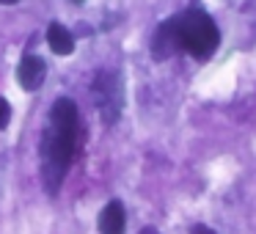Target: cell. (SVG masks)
I'll list each match as a JSON object with an SVG mask.
<instances>
[{"label": "cell", "mask_w": 256, "mask_h": 234, "mask_svg": "<svg viewBox=\"0 0 256 234\" xmlns=\"http://www.w3.org/2000/svg\"><path fill=\"white\" fill-rule=\"evenodd\" d=\"M78 149V105L66 96L52 102L50 124L42 135V184L50 196H58Z\"/></svg>", "instance_id": "obj_1"}, {"label": "cell", "mask_w": 256, "mask_h": 234, "mask_svg": "<svg viewBox=\"0 0 256 234\" xmlns=\"http://www.w3.org/2000/svg\"><path fill=\"white\" fill-rule=\"evenodd\" d=\"M174 28H176L179 50L190 52L193 58H201V61L210 58L220 44V30L204 8H188L184 14L174 17Z\"/></svg>", "instance_id": "obj_2"}, {"label": "cell", "mask_w": 256, "mask_h": 234, "mask_svg": "<svg viewBox=\"0 0 256 234\" xmlns=\"http://www.w3.org/2000/svg\"><path fill=\"white\" fill-rule=\"evenodd\" d=\"M91 96H94V105H96V110H100L102 122L116 124L118 116H122V110H124L122 74L110 72V69H102L94 78V83H91Z\"/></svg>", "instance_id": "obj_3"}, {"label": "cell", "mask_w": 256, "mask_h": 234, "mask_svg": "<svg viewBox=\"0 0 256 234\" xmlns=\"http://www.w3.org/2000/svg\"><path fill=\"white\" fill-rule=\"evenodd\" d=\"M47 78V64L44 58L39 56H25L17 66V83L22 86L25 91H36Z\"/></svg>", "instance_id": "obj_4"}, {"label": "cell", "mask_w": 256, "mask_h": 234, "mask_svg": "<svg viewBox=\"0 0 256 234\" xmlns=\"http://www.w3.org/2000/svg\"><path fill=\"white\" fill-rule=\"evenodd\" d=\"M174 52H179V42H176V28H174V17H171L154 30V36H152V56H154L157 61H166Z\"/></svg>", "instance_id": "obj_5"}, {"label": "cell", "mask_w": 256, "mask_h": 234, "mask_svg": "<svg viewBox=\"0 0 256 234\" xmlns=\"http://www.w3.org/2000/svg\"><path fill=\"white\" fill-rule=\"evenodd\" d=\"M96 226H100L102 234H124V228H127V215H124L122 201H110V204H105V210L100 212Z\"/></svg>", "instance_id": "obj_6"}, {"label": "cell", "mask_w": 256, "mask_h": 234, "mask_svg": "<svg viewBox=\"0 0 256 234\" xmlns=\"http://www.w3.org/2000/svg\"><path fill=\"white\" fill-rule=\"evenodd\" d=\"M47 42H50L56 56H72L74 52V36L69 34L61 22H52L50 28H47Z\"/></svg>", "instance_id": "obj_7"}, {"label": "cell", "mask_w": 256, "mask_h": 234, "mask_svg": "<svg viewBox=\"0 0 256 234\" xmlns=\"http://www.w3.org/2000/svg\"><path fill=\"white\" fill-rule=\"evenodd\" d=\"M8 118H12V105H8V100L0 96V130L8 124Z\"/></svg>", "instance_id": "obj_8"}, {"label": "cell", "mask_w": 256, "mask_h": 234, "mask_svg": "<svg viewBox=\"0 0 256 234\" xmlns=\"http://www.w3.org/2000/svg\"><path fill=\"white\" fill-rule=\"evenodd\" d=\"M190 234H215V232H212L210 226H201V223H198V226H193V228H190Z\"/></svg>", "instance_id": "obj_9"}, {"label": "cell", "mask_w": 256, "mask_h": 234, "mask_svg": "<svg viewBox=\"0 0 256 234\" xmlns=\"http://www.w3.org/2000/svg\"><path fill=\"white\" fill-rule=\"evenodd\" d=\"M0 3H3V6H14V3H17V0H0Z\"/></svg>", "instance_id": "obj_10"}, {"label": "cell", "mask_w": 256, "mask_h": 234, "mask_svg": "<svg viewBox=\"0 0 256 234\" xmlns=\"http://www.w3.org/2000/svg\"><path fill=\"white\" fill-rule=\"evenodd\" d=\"M140 234H157V232H154V228H144Z\"/></svg>", "instance_id": "obj_11"}, {"label": "cell", "mask_w": 256, "mask_h": 234, "mask_svg": "<svg viewBox=\"0 0 256 234\" xmlns=\"http://www.w3.org/2000/svg\"><path fill=\"white\" fill-rule=\"evenodd\" d=\"M74 3H83V0H74Z\"/></svg>", "instance_id": "obj_12"}]
</instances>
